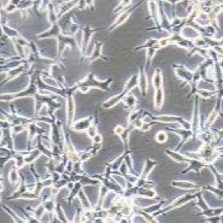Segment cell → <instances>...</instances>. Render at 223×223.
<instances>
[{
    "label": "cell",
    "mask_w": 223,
    "mask_h": 223,
    "mask_svg": "<svg viewBox=\"0 0 223 223\" xmlns=\"http://www.w3.org/2000/svg\"><path fill=\"white\" fill-rule=\"evenodd\" d=\"M148 6H150V11H151V13H152V15H156V13H157V5H156V3H154V1H150Z\"/></svg>",
    "instance_id": "83f0119b"
},
{
    "label": "cell",
    "mask_w": 223,
    "mask_h": 223,
    "mask_svg": "<svg viewBox=\"0 0 223 223\" xmlns=\"http://www.w3.org/2000/svg\"><path fill=\"white\" fill-rule=\"evenodd\" d=\"M128 94V92L124 89V91L122 93H120L118 95H115L112 98H110L109 100H106L103 103V108L104 109H110V108H113V106H116V104H118L120 101H122L124 99V96H126Z\"/></svg>",
    "instance_id": "7a4b0ae2"
},
{
    "label": "cell",
    "mask_w": 223,
    "mask_h": 223,
    "mask_svg": "<svg viewBox=\"0 0 223 223\" xmlns=\"http://www.w3.org/2000/svg\"><path fill=\"white\" fill-rule=\"evenodd\" d=\"M101 55V43H98L95 48L93 50V53L91 55V60H95L98 57H100Z\"/></svg>",
    "instance_id": "ffe728a7"
},
{
    "label": "cell",
    "mask_w": 223,
    "mask_h": 223,
    "mask_svg": "<svg viewBox=\"0 0 223 223\" xmlns=\"http://www.w3.org/2000/svg\"><path fill=\"white\" fill-rule=\"evenodd\" d=\"M218 45H221V46H223V39H222V40H220V41H218Z\"/></svg>",
    "instance_id": "8d00e7d4"
},
{
    "label": "cell",
    "mask_w": 223,
    "mask_h": 223,
    "mask_svg": "<svg viewBox=\"0 0 223 223\" xmlns=\"http://www.w3.org/2000/svg\"><path fill=\"white\" fill-rule=\"evenodd\" d=\"M198 94H199L200 96H203V98H210V96L212 95V92H208L206 89H204V91H199Z\"/></svg>",
    "instance_id": "f546056e"
},
{
    "label": "cell",
    "mask_w": 223,
    "mask_h": 223,
    "mask_svg": "<svg viewBox=\"0 0 223 223\" xmlns=\"http://www.w3.org/2000/svg\"><path fill=\"white\" fill-rule=\"evenodd\" d=\"M139 88L141 91V94L145 95L147 93V77H146V73L144 70H140V75H139Z\"/></svg>",
    "instance_id": "5b68a950"
},
{
    "label": "cell",
    "mask_w": 223,
    "mask_h": 223,
    "mask_svg": "<svg viewBox=\"0 0 223 223\" xmlns=\"http://www.w3.org/2000/svg\"><path fill=\"white\" fill-rule=\"evenodd\" d=\"M141 113V111L140 110H135V111H133L131 113H130V116H129V117H128V122L129 123H133L134 121H136L138 118H139V115Z\"/></svg>",
    "instance_id": "484cf974"
},
{
    "label": "cell",
    "mask_w": 223,
    "mask_h": 223,
    "mask_svg": "<svg viewBox=\"0 0 223 223\" xmlns=\"http://www.w3.org/2000/svg\"><path fill=\"white\" fill-rule=\"evenodd\" d=\"M92 121H93L92 117H89V118H82V120H80V121L75 122V123H74V126H73V128H74L76 131H83V130H87L89 127H91Z\"/></svg>",
    "instance_id": "277c9868"
},
{
    "label": "cell",
    "mask_w": 223,
    "mask_h": 223,
    "mask_svg": "<svg viewBox=\"0 0 223 223\" xmlns=\"http://www.w3.org/2000/svg\"><path fill=\"white\" fill-rule=\"evenodd\" d=\"M123 160H124V156L120 157L118 159H116L115 162L111 164V169H112V170H118V169L121 168V165H122V163H123Z\"/></svg>",
    "instance_id": "7402d4cb"
},
{
    "label": "cell",
    "mask_w": 223,
    "mask_h": 223,
    "mask_svg": "<svg viewBox=\"0 0 223 223\" xmlns=\"http://www.w3.org/2000/svg\"><path fill=\"white\" fill-rule=\"evenodd\" d=\"M168 140V136H166V133L163 131V130H160L156 134V141L159 142V144H164V142Z\"/></svg>",
    "instance_id": "ac0fdd59"
},
{
    "label": "cell",
    "mask_w": 223,
    "mask_h": 223,
    "mask_svg": "<svg viewBox=\"0 0 223 223\" xmlns=\"http://www.w3.org/2000/svg\"><path fill=\"white\" fill-rule=\"evenodd\" d=\"M43 206H45V209H46V212H55L57 205L55 204V201H53L52 199H48L46 201H43Z\"/></svg>",
    "instance_id": "2e32d148"
},
{
    "label": "cell",
    "mask_w": 223,
    "mask_h": 223,
    "mask_svg": "<svg viewBox=\"0 0 223 223\" xmlns=\"http://www.w3.org/2000/svg\"><path fill=\"white\" fill-rule=\"evenodd\" d=\"M45 212H46V209H45L43 204H42V205H40V206H38L36 209H35L33 213H34V216H35V218H36V220H41L42 216L45 215Z\"/></svg>",
    "instance_id": "e0dca14e"
},
{
    "label": "cell",
    "mask_w": 223,
    "mask_h": 223,
    "mask_svg": "<svg viewBox=\"0 0 223 223\" xmlns=\"http://www.w3.org/2000/svg\"><path fill=\"white\" fill-rule=\"evenodd\" d=\"M78 199H80V203H82V205H83L85 209H91V204H89V200L86 198V195H83V192H80V193H78Z\"/></svg>",
    "instance_id": "d6986e66"
},
{
    "label": "cell",
    "mask_w": 223,
    "mask_h": 223,
    "mask_svg": "<svg viewBox=\"0 0 223 223\" xmlns=\"http://www.w3.org/2000/svg\"><path fill=\"white\" fill-rule=\"evenodd\" d=\"M220 136H221V138H223V130H221V131H220Z\"/></svg>",
    "instance_id": "74e56055"
},
{
    "label": "cell",
    "mask_w": 223,
    "mask_h": 223,
    "mask_svg": "<svg viewBox=\"0 0 223 223\" xmlns=\"http://www.w3.org/2000/svg\"><path fill=\"white\" fill-rule=\"evenodd\" d=\"M166 153H168V156H169V157H171V158L175 160V162H177V163H182V162H185V160H186V158H185L183 156H181L180 153L175 152V151L166 150Z\"/></svg>",
    "instance_id": "4fadbf2b"
},
{
    "label": "cell",
    "mask_w": 223,
    "mask_h": 223,
    "mask_svg": "<svg viewBox=\"0 0 223 223\" xmlns=\"http://www.w3.org/2000/svg\"><path fill=\"white\" fill-rule=\"evenodd\" d=\"M86 3L89 4V5H92V4H93V0H86Z\"/></svg>",
    "instance_id": "d590c367"
},
{
    "label": "cell",
    "mask_w": 223,
    "mask_h": 223,
    "mask_svg": "<svg viewBox=\"0 0 223 223\" xmlns=\"http://www.w3.org/2000/svg\"><path fill=\"white\" fill-rule=\"evenodd\" d=\"M164 104V92L162 88L154 89V108L160 109Z\"/></svg>",
    "instance_id": "8992f818"
},
{
    "label": "cell",
    "mask_w": 223,
    "mask_h": 223,
    "mask_svg": "<svg viewBox=\"0 0 223 223\" xmlns=\"http://www.w3.org/2000/svg\"><path fill=\"white\" fill-rule=\"evenodd\" d=\"M166 45H169L168 39H160L159 40V47H164V46H166Z\"/></svg>",
    "instance_id": "d6a6232c"
},
{
    "label": "cell",
    "mask_w": 223,
    "mask_h": 223,
    "mask_svg": "<svg viewBox=\"0 0 223 223\" xmlns=\"http://www.w3.org/2000/svg\"><path fill=\"white\" fill-rule=\"evenodd\" d=\"M174 187H180V188H186V189H194V188H199L197 185L191 183V182H173Z\"/></svg>",
    "instance_id": "5bb4252c"
},
{
    "label": "cell",
    "mask_w": 223,
    "mask_h": 223,
    "mask_svg": "<svg viewBox=\"0 0 223 223\" xmlns=\"http://www.w3.org/2000/svg\"><path fill=\"white\" fill-rule=\"evenodd\" d=\"M66 115H68V126H73L74 115H75V104H74V99L71 98V95L68 96V101H66Z\"/></svg>",
    "instance_id": "3957f363"
},
{
    "label": "cell",
    "mask_w": 223,
    "mask_h": 223,
    "mask_svg": "<svg viewBox=\"0 0 223 223\" xmlns=\"http://www.w3.org/2000/svg\"><path fill=\"white\" fill-rule=\"evenodd\" d=\"M220 68H221V69L223 70V58H222V59L220 60Z\"/></svg>",
    "instance_id": "e575fe53"
},
{
    "label": "cell",
    "mask_w": 223,
    "mask_h": 223,
    "mask_svg": "<svg viewBox=\"0 0 223 223\" xmlns=\"http://www.w3.org/2000/svg\"><path fill=\"white\" fill-rule=\"evenodd\" d=\"M136 85H139V75H133L128 80V81L126 82V88H124V89H126V91L129 93L133 88L136 87Z\"/></svg>",
    "instance_id": "ba28073f"
},
{
    "label": "cell",
    "mask_w": 223,
    "mask_h": 223,
    "mask_svg": "<svg viewBox=\"0 0 223 223\" xmlns=\"http://www.w3.org/2000/svg\"><path fill=\"white\" fill-rule=\"evenodd\" d=\"M152 82H153V86H154V89H158V88H162V73H160V70L157 69L153 74V78H152Z\"/></svg>",
    "instance_id": "9c48e42d"
},
{
    "label": "cell",
    "mask_w": 223,
    "mask_h": 223,
    "mask_svg": "<svg viewBox=\"0 0 223 223\" xmlns=\"http://www.w3.org/2000/svg\"><path fill=\"white\" fill-rule=\"evenodd\" d=\"M124 104H126L128 108H134V106L136 105V98L131 95V94H127L126 96H124V99H123Z\"/></svg>",
    "instance_id": "9a60e30c"
},
{
    "label": "cell",
    "mask_w": 223,
    "mask_h": 223,
    "mask_svg": "<svg viewBox=\"0 0 223 223\" xmlns=\"http://www.w3.org/2000/svg\"><path fill=\"white\" fill-rule=\"evenodd\" d=\"M18 178H20V175H18V173H17L16 168L11 169V170H10V181H11V183L17 182V181H18Z\"/></svg>",
    "instance_id": "603a6c76"
},
{
    "label": "cell",
    "mask_w": 223,
    "mask_h": 223,
    "mask_svg": "<svg viewBox=\"0 0 223 223\" xmlns=\"http://www.w3.org/2000/svg\"><path fill=\"white\" fill-rule=\"evenodd\" d=\"M124 129H126V128H123L122 126H117V127H116V128L113 129V133H115V134H117V135H121Z\"/></svg>",
    "instance_id": "1f68e13d"
},
{
    "label": "cell",
    "mask_w": 223,
    "mask_h": 223,
    "mask_svg": "<svg viewBox=\"0 0 223 223\" xmlns=\"http://www.w3.org/2000/svg\"><path fill=\"white\" fill-rule=\"evenodd\" d=\"M81 182L82 185H99V181H96L95 180V177L94 178H89V177H87V176H82V178H81Z\"/></svg>",
    "instance_id": "44dd1931"
},
{
    "label": "cell",
    "mask_w": 223,
    "mask_h": 223,
    "mask_svg": "<svg viewBox=\"0 0 223 223\" xmlns=\"http://www.w3.org/2000/svg\"><path fill=\"white\" fill-rule=\"evenodd\" d=\"M217 113H218V109H216V110H212V112L210 113V117H209V120H208V122H206V126H210V124L216 120V117H217Z\"/></svg>",
    "instance_id": "4316f807"
},
{
    "label": "cell",
    "mask_w": 223,
    "mask_h": 223,
    "mask_svg": "<svg viewBox=\"0 0 223 223\" xmlns=\"http://www.w3.org/2000/svg\"><path fill=\"white\" fill-rule=\"evenodd\" d=\"M87 133H88L89 138H93L94 135H96V134H98V128H96L95 124H91V127L87 129Z\"/></svg>",
    "instance_id": "d4e9b609"
},
{
    "label": "cell",
    "mask_w": 223,
    "mask_h": 223,
    "mask_svg": "<svg viewBox=\"0 0 223 223\" xmlns=\"http://www.w3.org/2000/svg\"><path fill=\"white\" fill-rule=\"evenodd\" d=\"M180 124H181V127H182L183 129H186V130H191V126H192V124H191L189 122L181 120V121H180Z\"/></svg>",
    "instance_id": "f1b7e54d"
},
{
    "label": "cell",
    "mask_w": 223,
    "mask_h": 223,
    "mask_svg": "<svg viewBox=\"0 0 223 223\" xmlns=\"http://www.w3.org/2000/svg\"><path fill=\"white\" fill-rule=\"evenodd\" d=\"M40 154H41V151H40V150H34L31 153L24 154V156H25V163H27V164H30V163H33L34 160L36 159Z\"/></svg>",
    "instance_id": "7c38bea8"
},
{
    "label": "cell",
    "mask_w": 223,
    "mask_h": 223,
    "mask_svg": "<svg viewBox=\"0 0 223 223\" xmlns=\"http://www.w3.org/2000/svg\"><path fill=\"white\" fill-rule=\"evenodd\" d=\"M142 131H146V130H150L151 129V124L150 123H145L144 122V124H142V126H141V128H140Z\"/></svg>",
    "instance_id": "836d02e7"
},
{
    "label": "cell",
    "mask_w": 223,
    "mask_h": 223,
    "mask_svg": "<svg viewBox=\"0 0 223 223\" xmlns=\"http://www.w3.org/2000/svg\"><path fill=\"white\" fill-rule=\"evenodd\" d=\"M92 140H93V142H94V144H101V141H103V138H101V135H100V134H96V135H94V136L92 138Z\"/></svg>",
    "instance_id": "4dcf8cb0"
},
{
    "label": "cell",
    "mask_w": 223,
    "mask_h": 223,
    "mask_svg": "<svg viewBox=\"0 0 223 223\" xmlns=\"http://www.w3.org/2000/svg\"><path fill=\"white\" fill-rule=\"evenodd\" d=\"M112 82V80L110 78L109 81H104V82H101V81H96L95 80V77H94V75L93 74H91L89 76H87L85 80H82L81 82L80 83H77L78 85V89L81 92H83V93H86V92H88L89 91V88H100V89H104V91H106V89H109V86H110V83Z\"/></svg>",
    "instance_id": "6da1fadb"
},
{
    "label": "cell",
    "mask_w": 223,
    "mask_h": 223,
    "mask_svg": "<svg viewBox=\"0 0 223 223\" xmlns=\"http://www.w3.org/2000/svg\"><path fill=\"white\" fill-rule=\"evenodd\" d=\"M156 166V162L154 160H151V159H146V163H145V168H144V171L142 174L139 176V177H142V178H147L148 176V173L152 170V169Z\"/></svg>",
    "instance_id": "52a82bcc"
},
{
    "label": "cell",
    "mask_w": 223,
    "mask_h": 223,
    "mask_svg": "<svg viewBox=\"0 0 223 223\" xmlns=\"http://www.w3.org/2000/svg\"><path fill=\"white\" fill-rule=\"evenodd\" d=\"M56 211H57V217H58V220L62 221V222H66V217L64 216V213H63V210H62V208L57 205Z\"/></svg>",
    "instance_id": "cb8c5ba5"
},
{
    "label": "cell",
    "mask_w": 223,
    "mask_h": 223,
    "mask_svg": "<svg viewBox=\"0 0 223 223\" xmlns=\"http://www.w3.org/2000/svg\"><path fill=\"white\" fill-rule=\"evenodd\" d=\"M138 194L142 195V197H146V198H154L156 197L154 191L153 189H148V188H146V187H139Z\"/></svg>",
    "instance_id": "30bf717a"
},
{
    "label": "cell",
    "mask_w": 223,
    "mask_h": 223,
    "mask_svg": "<svg viewBox=\"0 0 223 223\" xmlns=\"http://www.w3.org/2000/svg\"><path fill=\"white\" fill-rule=\"evenodd\" d=\"M153 120L159 121V122H166V123H175V122L180 123V121H181V118L175 117V116H159V117H156Z\"/></svg>",
    "instance_id": "8fae6325"
}]
</instances>
